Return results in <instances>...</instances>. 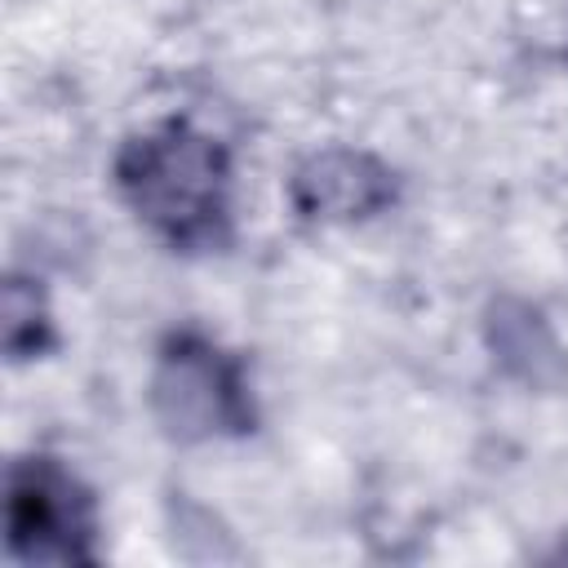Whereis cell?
<instances>
[{
	"label": "cell",
	"mask_w": 568,
	"mask_h": 568,
	"mask_svg": "<svg viewBox=\"0 0 568 568\" xmlns=\"http://www.w3.org/2000/svg\"><path fill=\"white\" fill-rule=\"evenodd\" d=\"M129 213L173 253H222L235 240L231 151L191 120L129 133L111 164Z\"/></svg>",
	"instance_id": "cell-1"
},
{
	"label": "cell",
	"mask_w": 568,
	"mask_h": 568,
	"mask_svg": "<svg viewBox=\"0 0 568 568\" xmlns=\"http://www.w3.org/2000/svg\"><path fill=\"white\" fill-rule=\"evenodd\" d=\"M151 413L178 444L240 439L257 426L248 368L200 328H173L155 346Z\"/></svg>",
	"instance_id": "cell-2"
},
{
	"label": "cell",
	"mask_w": 568,
	"mask_h": 568,
	"mask_svg": "<svg viewBox=\"0 0 568 568\" xmlns=\"http://www.w3.org/2000/svg\"><path fill=\"white\" fill-rule=\"evenodd\" d=\"M4 546L18 564H98V497L49 453H27L4 479Z\"/></svg>",
	"instance_id": "cell-3"
},
{
	"label": "cell",
	"mask_w": 568,
	"mask_h": 568,
	"mask_svg": "<svg viewBox=\"0 0 568 568\" xmlns=\"http://www.w3.org/2000/svg\"><path fill=\"white\" fill-rule=\"evenodd\" d=\"M288 200L311 222H368L399 200L395 169L359 146H324L306 155L288 178Z\"/></svg>",
	"instance_id": "cell-4"
},
{
	"label": "cell",
	"mask_w": 568,
	"mask_h": 568,
	"mask_svg": "<svg viewBox=\"0 0 568 568\" xmlns=\"http://www.w3.org/2000/svg\"><path fill=\"white\" fill-rule=\"evenodd\" d=\"M488 351L524 386L550 390L568 377V359H564V346L555 342L550 324L541 320V311H532L519 297L493 302V311H488Z\"/></svg>",
	"instance_id": "cell-5"
},
{
	"label": "cell",
	"mask_w": 568,
	"mask_h": 568,
	"mask_svg": "<svg viewBox=\"0 0 568 568\" xmlns=\"http://www.w3.org/2000/svg\"><path fill=\"white\" fill-rule=\"evenodd\" d=\"M0 337H4V355L13 364L40 359L44 351H53V342H58L53 311H49L44 284L36 275L13 271L4 280V293H0Z\"/></svg>",
	"instance_id": "cell-6"
}]
</instances>
